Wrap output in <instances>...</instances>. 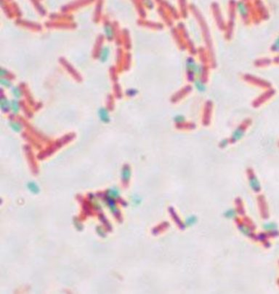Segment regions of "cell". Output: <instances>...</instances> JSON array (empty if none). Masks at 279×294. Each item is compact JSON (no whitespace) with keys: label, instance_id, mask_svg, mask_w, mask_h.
<instances>
[{"label":"cell","instance_id":"cell-14","mask_svg":"<svg viewBox=\"0 0 279 294\" xmlns=\"http://www.w3.org/2000/svg\"><path fill=\"white\" fill-rule=\"evenodd\" d=\"M239 229L241 232L242 234H243L244 235H246V236H249L251 234V230L246 225H241L239 226Z\"/></svg>","mask_w":279,"mask_h":294},{"label":"cell","instance_id":"cell-5","mask_svg":"<svg viewBox=\"0 0 279 294\" xmlns=\"http://www.w3.org/2000/svg\"><path fill=\"white\" fill-rule=\"evenodd\" d=\"M263 229L269 232H274L278 229V226L274 222H268L263 224Z\"/></svg>","mask_w":279,"mask_h":294},{"label":"cell","instance_id":"cell-7","mask_svg":"<svg viewBox=\"0 0 279 294\" xmlns=\"http://www.w3.org/2000/svg\"><path fill=\"white\" fill-rule=\"evenodd\" d=\"M224 216L225 218H229V219H234L237 216V212H236V211L235 209L230 208V209H228L226 211H225Z\"/></svg>","mask_w":279,"mask_h":294},{"label":"cell","instance_id":"cell-10","mask_svg":"<svg viewBox=\"0 0 279 294\" xmlns=\"http://www.w3.org/2000/svg\"><path fill=\"white\" fill-rule=\"evenodd\" d=\"M0 106H1V108L4 111H8V109L10 108V103L7 101V99L4 97H1V101H0Z\"/></svg>","mask_w":279,"mask_h":294},{"label":"cell","instance_id":"cell-22","mask_svg":"<svg viewBox=\"0 0 279 294\" xmlns=\"http://www.w3.org/2000/svg\"><path fill=\"white\" fill-rule=\"evenodd\" d=\"M128 92L129 94H130V95H135V92H136V91H135L134 90H130V91H128Z\"/></svg>","mask_w":279,"mask_h":294},{"label":"cell","instance_id":"cell-3","mask_svg":"<svg viewBox=\"0 0 279 294\" xmlns=\"http://www.w3.org/2000/svg\"><path fill=\"white\" fill-rule=\"evenodd\" d=\"M98 114H99L100 119L103 123H107L110 121L109 115H108V111L106 108H100L99 111H98Z\"/></svg>","mask_w":279,"mask_h":294},{"label":"cell","instance_id":"cell-20","mask_svg":"<svg viewBox=\"0 0 279 294\" xmlns=\"http://www.w3.org/2000/svg\"><path fill=\"white\" fill-rule=\"evenodd\" d=\"M1 85H4L5 87H9L10 85V81H8L7 79H1Z\"/></svg>","mask_w":279,"mask_h":294},{"label":"cell","instance_id":"cell-9","mask_svg":"<svg viewBox=\"0 0 279 294\" xmlns=\"http://www.w3.org/2000/svg\"><path fill=\"white\" fill-rule=\"evenodd\" d=\"M27 187L31 192L33 194H38L39 192V188L34 182H29L27 184Z\"/></svg>","mask_w":279,"mask_h":294},{"label":"cell","instance_id":"cell-15","mask_svg":"<svg viewBox=\"0 0 279 294\" xmlns=\"http://www.w3.org/2000/svg\"><path fill=\"white\" fill-rule=\"evenodd\" d=\"M11 108H12V111H13V113H14V114H17L19 111V108H20L18 101H15V100H14V101H12Z\"/></svg>","mask_w":279,"mask_h":294},{"label":"cell","instance_id":"cell-1","mask_svg":"<svg viewBox=\"0 0 279 294\" xmlns=\"http://www.w3.org/2000/svg\"><path fill=\"white\" fill-rule=\"evenodd\" d=\"M249 186H250L251 189L254 191V192H258L260 191L261 189V185L259 183V181L258 180L257 178L255 176H252L249 177Z\"/></svg>","mask_w":279,"mask_h":294},{"label":"cell","instance_id":"cell-4","mask_svg":"<svg viewBox=\"0 0 279 294\" xmlns=\"http://www.w3.org/2000/svg\"><path fill=\"white\" fill-rule=\"evenodd\" d=\"M243 133H244V130H243V127H239L233 132V135H232V139L234 141L240 140L243 136Z\"/></svg>","mask_w":279,"mask_h":294},{"label":"cell","instance_id":"cell-17","mask_svg":"<svg viewBox=\"0 0 279 294\" xmlns=\"http://www.w3.org/2000/svg\"><path fill=\"white\" fill-rule=\"evenodd\" d=\"M195 85H196V88H197L198 90L202 91H202H204L205 90L204 85L202 82H201L200 81L196 80V82H195Z\"/></svg>","mask_w":279,"mask_h":294},{"label":"cell","instance_id":"cell-6","mask_svg":"<svg viewBox=\"0 0 279 294\" xmlns=\"http://www.w3.org/2000/svg\"><path fill=\"white\" fill-rule=\"evenodd\" d=\"M106 202H107V204H108V207H109L110 209H111V211H112L114 214H116L117 213L119 212V210L117 209L116 206L115 201H114V200L113 199V198L107 196Z\"/></svg>","mask_w":279,"mask_h":294},{"label":"cell","instance_id":"cell-19","mask_svg":"<svg viewBox=\"0 0 279 294\" xmlns=\"http://www.w3.org/2000/svg\"><path fill=\"white\" fill-rule=\"evenodd\" d=\"M12 92L16 98H20L21 96V91L18 88H13L12 90Z\"/></svg>","mask_w":279,"mask_h":294},{"label":"cell","instance_id":"cell-16","mask_svg":"<svg viewBox=\"0 0 279 294\" xmlns=\"http://www.w3.org/2000/svg\"><path fill=\"white\" fill-rule=\"evenodd\" d=\"M10 125L11 127V128L13 129L14 131L15 132H20L21 130V125L20 124H19L18 123H15V122H10Z\"/></svg>","mask_w":279,"mask_h":294},{"label":"cell","instance_id":"cell-12","mask_svg":"<svg viewBox=\"0 0 279 294\" xmlns=\"http://www.w3.org/2000/svg\"><path fill=\"white\" fill-rule=\"evenodd\" d=\"M108 55H109V49L107 47H104L100 52V61L102 62H105L108 59Z\"/></svg>","mask_w":279,"mask_h":294},{"label":"cell","instance_id":"cell-13","mask_svg":"<svg viewBox=\"0 0 279 294\" xmlns=\"http://www.w3.org/2000/svg\"><path fill=\"white\" fill-rule=\"evenodd\" d=\"M104 30H105V34L107 38L108 39H112L113 36H114V31H113L112 27L110 25H106L104 28Z\"/></svg>","mask_w":279,"mask_h":294},{"label":"cell","instance_id":"cell-18","mask_svg":"<svg viewBox=\"0 0 279 294\" xmlns=\"http://www.w3.org/2000/svg\"><path fill=\"white\" fill-rule=\"evenodd\" d=\"M174 122L177 123H183L186 121V118H185L184 116L181 115V114H179V115H177L174 119Z\"/></svg>","mask_w":279,"mask_h":294},{"label":"cell","instance_id":"cell-23","mask_svg":"<svg viewBox=\"0 0 279 294\" xmlns=\"http://www.w3.org/2000/svg\"><path fill=\"white\" fill-rule=\"evenodd\" d=\"M275 47L276 48V49H279V39H278V40L276 42V44H275Z\"/></svg>","mask_w":279,"mask_h":294},{"label":"cell","instance_id":"cell-11","mask_svg":"<svg viewBox=\"0 0 279 294\" xmlns=\"http://www.w3.org/2000/svg\"><path fill=\"white\" fill-rule=\"evenodd\" d=\"M196 222H197V218L195 216H190L186 218L185 220V224L187 226H192L196 224Z\"/></svg>","mask_w":279,"mask_h":294},{"label":"cell","instance_id":"cell-8","mask_svg":"<svg viewBox=\"0 0 279 294\" xmlns=\"http://www.w3.org/2000/svg\"><path fill=\"white\" fill-rule=\"evenodd\" d=\"M107 196L113 198H119L120 196V192L119 191L118 189H116V188H113V189H109L107 192Z\"/></svg>","mask_w":279,"mask_h":294},{"label":"cell","instance_id":"cell-21","mask_svg":"<svg viewBox=\"0 0 279 294\" xmlns=\"http://www.w3.org/2000/svg\"><path fill=\"white\" fill-rule=\"evenodd\" d=\"M132 201H133V203H134L135 205H138V204L140 203L141 200L138 197L135 196V197H134V198H133V200H132Z\"/></svg>","mask_w":279,"mask_h":294},{"label":"cell","instance_id":"cell-2","mask_svg":"<svg viewBox=\"0 0 279 294\" xmlns=\"http://www.w3.org/2000/svg\"><path fill=\"white\" fill-rule=\"evenodd\" d=\"M130 177H131V170L128 165H124L122 168V172H121V178H122L123 181L125 183L129 181Z\"/></svg>","mask_w":279,"mask_h":294}]
</instances>
